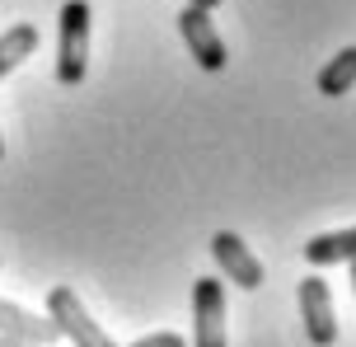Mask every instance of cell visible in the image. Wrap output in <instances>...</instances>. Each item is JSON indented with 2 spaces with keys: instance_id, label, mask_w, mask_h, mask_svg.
I'll return each instance as SVG.
<instances>
[{
  "instance_id": "6da1fadb",
  "label": "cell",
  "mask_w": 356,
  "mask_h": 347,
  "mask_svg": "<svg viewBox=\"0 0 356 347\" xmlns=\"http://www.w3.org/2000/svg\"><path fill=\"white\" fill-rule=\"evenodd\" d=\"M89 75V0H66L56 19V80L75 90Z\"/></svg>"
},
{
  "instance_id": "7a4b0ae2",
  "label": "cell",
  "mask_w": 356,
  "mask_h": 347,
  "mask_svg": "<svg viewBox=\"0 0 356 347\" xmlns=\"http://www.w3.org/2000/svg\"><path fill=\"white\" fill-rule=\"evenodd\" d=\"M47 319L56 324V333L71 347H118L99 329V319H89V310H85V300L75 296V287H52L47 291Z\"/></svg>"
},
{
  "instance_id": "3957f363",
  "label": "cell",
  "mask_w": 356,
  "mask_h": 347,
  "mask_svg": "<svg viewBox=\"0 0 356 347\" xmlns=\"http://www.w3.org/2000/svg\"><path fill=\"white\" fill-rule=\"evenodd\" d=\"M225 282L220 277H197L193 287V347H230L225 333Z\"/></svg>"
},
{
  "instance_id": "277c9868",
  "label": "cell",
  "mask_w": 356,
  "mask_h": 347,
  "mask_svg": "<svg viewBox=\"0 0 356 347\" xmlns=\"http://www.w3.org/2000/svg\"><path fill=\"white\" fill-rule=\"evenodd\" d=\"M178 38L188 42V56H193L202 71H225L230 52H225V38H220V29H216L211 10L183 5V10H178Z\"/></svg>"
},
{
  "instance_id": "5b68a950",
  "label": "cell",
  "mask_w": 356,
  "mask_h": 347,
  "mask_svg": "<svg viewBox=\"0 0 356 347\" xmlns=\"http://www.w3.org/2000/svg\"><path fill=\"white\" fill-rule=\"evenodd\" d=\"M211 258H216V268L225 273V282H234L239 291H258L263 287V258L253 254L234 230H216L211 235Z\"/></svg>"
},
{
  "instance_id": "8992f818",
  "label": "cell",
  "mask_w": 356,
  "mask_h": 347,
  "mask_svg": "<svg viewBox=\"0 0 356 347\" xmlns=\"http://www.w3.org/2000/svg\"><path fill=\"white\" fill-rule=\"evenodd\" d=\"M300 324L314 347L338 343V314H333V296L323 277H300Z\"/></svg>"
},
{
  "instance_id": "52a82bcc",
  "label": "cell",
  "mask_w": 356,
  "mask_h": 347,
  "mask_svg": "<svg viewBox=\"0 0 356 347\" xmlns=\"http://www.w3.org/2000/svg\"><path fill=\"white\" fill-rule=\"evenodd\" d=\"M0 333L5 338H24V343H38V347H52V343H61V333H56V324L42 314H29L24 305H15V300H5L0 296Z\"/></svg>"
},
{
  "instance_id": "ba28073f",
  "label": "cell",
  "mask_w": 356,
  "mask_h": 347,
  "mask_svg": "<svg viewBox=\"0 0 356 347\" xmlns=\"http://www.w3.org/2000/svg\"><path fill=\"white\" fill-rule=\"evenodd\" d=\"M300 254H305L309 268H338V263H352L356 258V225H347V230H323V235H314L309 244H305Z\"/></svg>"
},
{
  "instance_id": "9c48e42d",
  "label": "cell",
  "mask_w": 356,
  "mask_h": 347,
  "mask_svg": "<svg viewBox=\"0 0 356 347\" xmlns=\"http://www.w3.org/2000/svg\"><path fill=\"white\" fill-rule=\"evenodd\" d=\"M314 85H319L323 99H342V94L356 90V47H342L338 56H328L314 75Z\"/></svg>"
},
{
  "instance_id": "30bf717a",
  "label": "cell",
  "mask_w": 356,
  "mask_h": 347,
  "mask_svg": "<svg viewBox=\"0 0 356 347\" xmlns=\"http://www.w3.org/2000/svg\"><path fill=\"white\" fill-rule=\"evenodd\" d=\"M33 52H38V29H33V24H15V29H5V33H0V80H5L10 71H19Z\"/></svg>"
},
{
  "instance_id": "8fae6325",
  "label": "cell",
  "mask_w": 356,
  "mask_h": 347,
  "mask_svg": "<svg viewBox=\"0 0 356 347\" xmlns=\"http://www.w3.org/2000/svg\"><path fill=\"white\" fill-rule=\"evenodd\" d=\"M131 347H188V338H183V333H145V338H136Z\"/></svg>"
},
{
  "instance_id": "7c38bea8",
  "label": "cell",
  "mask_w": 356,
  "mask_h": 347,
  "mask_svg": "<svg viewBox=\"0 0 356 347\" xmlns=\"http://www.w3.org/2000/svg\"><path fill=\"white\" fill-rule=\"evenodd\" d=\"M188 5H197V10H220L225 0H188Z\"/></svg>"
},
{
  "instance_id": "4fadbf2b",
  "label": "cell",
  "mask_w": 356,
  "mask_h": 347,
  "mask_svg": "<svg viewBox=\"0 0 356 347\" xmlns=\"http://www.w3.org/2000/svg\"><path fill=\"white\" fill-rule=\"evenodd\" d=\"M0 347H38V343H24V338H5V333H0Z\"/></svg>"
},
{
  "instance_id": "5bb4252c",
  "label": "cell",
  "mask_w": 356,
  "mask_h": 347,
  "mask_svg": "<svg viewBox=\"0 0 356 347\" xmlns=\"http://www.w3.org/2000/svg\"><path fill=\"white\" fill-rule=\"evenodd\" d=\"M347 268H352V291H356V258H352V263H347Z\"/></svg>"
},
{
  "instance_id": "9a60e30c",
  "label": "cell",
  "mask_w": 356,
  "mask_h": 347,
  "mask_svg": "<svg viewBox=\"0 0 356 347\" xmlns=\"http://www.w3.org/2000/svg\"><path fill=\"white\" fill-rule=\"evenodd\" d=\"M0 160H5V141H0Z\"/></svg>"
}]
</instances>
